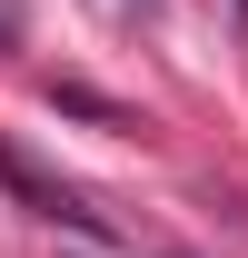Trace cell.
I'll return each instance as SVG.
<instances>
[{
    "label": "cell",
    "mask_w": 248,
    "mask_h": 258,
    "mask_svg": "<svg viewBox=\"0 0 248 258\" xmlns=\"http://www.w3.org/2000/svg\"><path fill=\"white\" fill-rule=\"evenodd\" d=\"M0 179H10V189L30 199L40 219H60V228H109V219H99V209H90V199L70 189V179H50V169H40V159H20L10 139H0Z\"/></svg>",
    "instance_id": "1"
},
{
    "label": "cell",
    "mask_w": 248,
    "mask_h": 258,
    "mask_svg": "<svg viewBox=\"0 0 248 258\" xmlns=\"http://www.w3.org/2000/svg\"><path fill=\"white\" fill-rule=\"evenodd\" d=\"M119 10H149V0H119Z\"/></svg>",
    "instance_id": "2"
},
{
    "label": "cell",
    "mask_w": 248,
    "mask_h": 258,
    "mask_svg": "<svg viewBox=\"0 0 248 258\" xmlns=\"http://www.w3.org/2000/svg\"><path fill=\"white\" fill-rule=\"evenodd\" d=\"M238 10H248V0H238Z\"/></svg>",
    "instance_id": "3"
}]
</instances>
